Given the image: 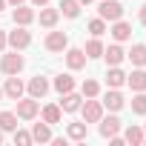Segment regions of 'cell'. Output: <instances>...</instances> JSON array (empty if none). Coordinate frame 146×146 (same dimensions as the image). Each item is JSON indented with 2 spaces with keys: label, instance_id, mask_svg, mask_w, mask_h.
<instances>
[{
  "label": "cell",
  "instance_id": "8992f818",
  "mask_svg": "<svg viewBox=\"0 0 146 146\" xmlns=\"http://www.w3.org/2000/svg\"><path fill=\"white\" fill-rule=\"evenodd\" d=\"M23 92H26V83H23L17 75H9V78H6V86H3V95H6L9 100H20Z\"/></svg>",
  "mask_w": 146,
  "mask_h": 146
},
{
  "label": "cell",
  "instance_id": "1f68e13d",
  "mask_svg": "<svg viewBox=\"0 0 146 146\" xmlns=\"http://www.w3.org/2000/svg\"><path fill=\"white\" fill-rule=\"evenodd\" d=\"M6 46H9V43H6V32H3V29H0V54H3V52H6Z\"/></svg>",
  "mask_w": 146,
  "mask_h": 146
},
{
  "label": "cell",
  "instance_id": "6da1fadb",
  "mask_svg": "<svg viewBox=\"0 0 146 146\" xmlns=\"http://www.w3.org/2000/svg\"><path fill=\"white\" fill-rule=\"evenodd\" d=\"M123 12H126V6L120 3V0H103V3L98 6V17H103V20H109V23L120 20Z\"/></svg>",
  "mask_w": 146,
  "mask_h": 146
},
{
  "label": "cell",
  "instance_id": "7a4b0ae2",
  "mask_svg": "<svg viewBox=\"0 0 146 146\" xmlns=\"http://www.w3.org/2000/svg\"><path fill=\"white\" fill-rule=\"evenodd\" d=\"M23 66H26V60H23L20 52H9V54L0 57V72H3V75H20Z\"/></svg>",
  "mask_w": 146,
  "mask_h": 146
},
{
  "label": "cell",
  "instance_id": "4dcf8cb0",
  "mask_svg": "<svg viewBox=\"0 0 146 146\" xmlns=\"http://www.w3.org/2000/svg\"><path fill=\"white\" fill-rule=\"evenodd\" d=\"M15 143H17V146H29V143H35V140H32V132L15 129Z\"/></svg>",
  "mask_w": 146,
  "mask_h": 146
},
{
  "label": "cell",
  "instance_id": "ffe728a7",
  "mask_svg": "<svg viewBox=\"0 0 146 146\" xmlns=\"http://www.w3.org/2000/svg\"><path fill=\"white\" fill-rule=\"evenodd\" d=\"M106 83H109V89H120V86L126 83V72H123L120 66H109V72H106Z\"/></svg>",
  "mask_w": 146,
  "mask_h": 146
},
{
  "label": "cell",
  "instance_id": "e0dca14e",
  "mask_svg": "<svg viewBox=\"0 0 146 146\" xmlns=\"http://www.w3.org/2000/svg\"><path fill=\"white\" fill-rule=\"evenodd\" d=\"M123 57H126V52L120 49V43H112L109 49H103V60H106V66H120Z\"/></svg>",
  "mask_w": 146,
  "mask_h": 146
},
{
  "label": "cell",
  "instance_id": "4316f807",
  "mask_svg": "<svg viewBox=\"0 0 146 146\" xmlns=\"http://www.w3.org/2000/svg\"><path fill=\"white\" fill-rule=\"evenodd\" d=\"M80 95H83V98H98V95H100V83H98L95 78H86V80L80 83Z\"/></svg>",
  "mask_w": 146,
  "mask_h": 146
},
{
  "label": "cell",
  "instance_id": "83f0119b",
  "mask_svg": "<svg viewBox=\"0 0 146 146\" xmlns=\"http://www.w3.org/2000/svg\"><path fill=\"white\" fill-rule=\"evenodd\" d=\"M0 129L3 132H15L17 129V115L15 112H0Z\"/></svg>",
  "mask_w": 146,
  "mask_h": 146
},
{
  "label": "cell",
  "instance_id": "836d02e7",
  "mask_svg": "<svg viewBox=\"0 0 146 146\" xmlns=\"http://www.w3.org/2000/svg\"><path fill=\"white\" fill-rule=\"evenodd\" d=\"M32 6H49V0H32Z\"/></svg>",
  "mask_w": 146,
  "mask_h": 146
},
{
  "label": "cell",
  "instance_id": "74e56055",
  "mask_svg": "<svg viewBox=\"0 0 146 146\" xmlns=\"http://www.w3.org/2000/svg\"><path fill=\"white\" fill-rule=\"evenodd\" d=\"M3 98H6V95H3V89H0V103H3Z\"/></svg>",
  "mask_w": 146,
  "mask_h": 146
},
{
  "label": "cell",
  "instance_id": "cb8c5ba5",
  "mask_svg": "<svg viewBox=\"0 0 146 146\" xmlns=\"http://www.w3.org/2000/svg\"><path fill=\"white\" fill-rule=\"evenodd\" d=\"M52 86H54V92H57V95H66V92L75 89V78H72V75H57Z\"/></svg>",
  "mask_w": 146,
  "mask_h": 146
},
{
  "label": "cell",
  "instance_id": "f1b7e54d",
  "mask_svg": "<svg viewBox=\"0 0 146 146\" xmlns=\"http://www.w3.org/2000/svg\"><path fill=\"white\" fill-rule=\"evenodd\" d=\"M132 112L135 115H146V92H135V98H132Z\"/></svg>",
  "mask_w": 146,
  "mask_h": 146
},
{
  "label": "cell",
  "instance_id": "d4e9b609",
  "mask_svg": "<svg viewBox=\"0 0 146 146\" xmlns=\"http://www.w3.org/2000/svg\"><path fill=\"white\" fill-rule=\"evenodd\" d=\"M60 15L63 17H72V20H75L78 15H80V3H78V0H60Z\"/></svg>",
  "mask_w": 146,
  "mask_h": 146
},
{
  "label": "cell",
  "instance_id": "ac0fdd59",
  "mask_svg": "<svg viewBox=\"0 0 146 146\" xmlns=\"http://www.w3.org/2000/svg\"><path fill=\"white\" fill-rule=\"evenodd\" d=\"M40 117H43L49 126H54V123H60V120H63V109H60L57 103H49V106H43V109H40Z\"/></svg>",
  "mask_w": 146,
  "mask_h": 146
},
{
  "label": "cell",
  "instance_id": "44dd1931",
  "mask_svg": "<svg viewBox=\"0 0 146 146\" xmlns=\"http://www.w3.org/2000/svg\"><path fill=\"white\" fill-rule=\"evenodd\" d=\"M32 140H37V143H49L52 140V126L43 120V123H35L32 126Z\"/></svg>",
  "mask_w": 146,
  "mask_h": 146
},
{
  "label": "cell",
  "instance_id": "e575fe53",
  "mask_svg": "<svg viewBox=\"0 0 146 146\" xmlns=\"http://www.w3.org/2000/svg\"><path fill=\"white\" fill-rule=\"evenodd\" d=\"M9 6H20V3H26V0H6Z\"/></svg>",
  "mask_w": 146,
  "mask_h": 146
},
{
  "label": "cell",
  "instance_id": "603a6c76",
  "mask_svg": "<svg viewBox=\"0 0 146 146\" xmlns=\"http://www.w3.org/2000/svg\"><path fill=\"white\" fill-rule=\"evenodd\" d=\"M66 135H69V140H86V135H89L86 120L83 123H66Z\"/></svg>",
  "mask_w": 146,
  "mask_h": 146
},
{
  "label": "cell",
  "instance_id": "7c38bea8",
  "mask_svg": "<svg viewBox=\"0 0 146 146\" xmlns=\"http://www.w3.org/2000/svg\"><path fill=\"white\" fill-rule=\"evenodd\" d=\"M86 52L83 49H66V66L72 69V72H78V69H83L86 66Z\"/></svg>",
  "mask_w": 146,
  "mask_h": 146
},
{
  "label": "cell",
  "instance_id": "5bb4252c",
  "mask_svg": "<svg viewBox=\"0 0 146 146\" xmlns=\"http://www.w3.org/2000/svg\"><path fill=\"white\" fill-rule=\"evenodd\" d=\"M126 83L132 86V92H146V69L143 66H135L132 75H126Z\"/></svg>",
  "mask_w": 146,
  "mask_h": 146
},
{
  "label": "cell",
  "instance_id": "9c48e42d",
  "mask_svg": "<svg viewBox=\"0 0 146 146\" xmlns=\"http://www.w3.org/2000/svg\"><path fill=\"white\" fill-rule=\"evenodd\" d=\"M26 92H29V98H46V92H49V80L46 78H40V75H35L29 83H26Z\"/></svg>",
  "mask_w": 146,
  "mask_h": 146
},
{
  "label": "cell",
  "instance_id": "d6a6232c",
  "mask_svg": "<svg viewBox=\"0 0 146 146\" xmlns=\"http://www.w3.org/2000/svg\"><path fill=\"white\" fill-rule=\"evenodd\" d=\"M140 23H143V26H146V3H143V6H140Z\"/></svg>",
  "mask_w": 146,
  "mask_h": 146
},
{
  "label": "cell",
  "instance_id": "2e32d148",
  "mask_svg": "<svg viewBox=\"0 0 146 146\" xmlns=\"http://www.w3.org/2000/svg\"><path fill=\"white\" fill-rule=\"evenodd\" d=\"M109 32H112V37H115L117 43H123V40H129V37H132V23H126V20L120 17V20H115V23H112V29H109Z\"/></svg>",
  "mask_w": 146,
  "mask_h": 146
},
{
  "label": "cell",
  "instance_id": "8d00e7d4",
  "mask_svg": "<svg viewBox=\"0 0 146 146\" xmlns=\"http://www.w3.org/2000/svg\"><path fill=\"white\" fill-rule=\"evenodd\" d=\"M78 3H80V6H89V3H92V0H78Z\"/></svg>",
  "mask_w": 146,
  "mask_h": 146
},
{
  "label": "cell",
  "instance_id": "4fadbf2b",
  "mask_svg": "<svg viewBox=\"0 0 146 146\" xmlns=\"http://www.w3.org/2000/svg\"><path fill=\"white\" fill-rule=\"evenodd\" d=\"M80 103H83V95H78L75 89H72V92H66V95H60V109L63 112H78L80 109Z\"/></svg>",
  "mask_w": 146,
  "mask_h": 146
},
{
  "label": "cell",
  "instance_id": "f546056e",
  "mask_svg": "<svg viewBox=\"0 0 146 146\" xmlns=\"http://www.w3.org/2000/svg\"><path fill=\"white\" fill-rule=\"evenodd\" d=\"M103 32H106V20H103V17H95V20H89V35H92V37H100Z\"/></svg>",
  "mask_w": 146,
  "mask_h": 146
},
{
  "label": "cell",
  "instance_id": "3957f363",
  "mask_svg": "<svg viewBox=\"0 0 146 146\" xmlns=\"http://www.w3.org/2000/svg\"><path fill=\"white\" fill-rule=\"evenodd\" d=\"M6 43L15 52H23L32 43V32H26V26H15V32H6Z\"/></svg>",
  "mask_w": 146,
  "mask_h": 146
},
{
  "label": "cell",
  "instance_id": "484cf974",
  "mask_svg": "<svg viewBox=\"0 0 146 146\" xmlns=\"http://www.w3.org/2000/svg\"><path fill=\"white\" fill-rule=\"evenodd\" d=\"M103 49H106V46L100 43V37H92V40L86 43V49H83V52H86V57H89V60H98V57H103Z\"/></svg>",
  "mask_w": 146,
  "mask_h": 146
},
{
  "label": "cell",
  "instance_id": "7402d4cb",
  "mask_svg": "<svg viewBox=\"0 0 146 146\" xmlns=\"http://www.w3.org/2000/svg\"><path fill=\"white\" fill-rule=\"evenodd\" d=\"M126 57L132 60V66H146V43H135L126 52Z\"/></svg>",
  "mask_w": 146,
  "mask_h": 146
},
{
  "label": "cell",
  "instance_id": "8fae6325",
  "mask_svg": "<svg viewBox=\"0 0 146 146\" xmlns=\"http://www.w3.org/2000/svg\"><path fill=\"white\" fill-rule=\"evenodd\" d=\"M100 126H98V132H100V137H112V135H117L120 129H123V123L115 117V115H109V117H100L98 120Z\"/></svg>",
  "mask_w": 146,
  "mask_h": 146
},
{
  "label": "cell",
  "instance_id": "52a82bcc",
  "mask_svg": "<svg viewBox=\"0 0 146 146\" xmlns=\"http://www.w3.org/2000/svg\"><path fill=\"white\" fill-rule=\"evenodd\" d=\"M43 46L49 52H66L69 49V37H66V32H49L46 40H43Z\"/></svg>",
  "mask_w": 146,
  "mask_h": 146
},
{
  "label": "cell",
  "instance_id": "30bf717a",
  "mask_svg": "<svg viewBox=\"0 0 146 146\" xmlns=\"http://www.w3.org/2000/svg\"><path fill=\"white\" fill-rule=\"evenodd\" d=\"M100 103H103V109H109V112H120V109L126 106V98H123L117 89H109V92L103 95V100H100Z\"/></svg>",
  "mask_w": 146,
  "mask_h": 146
},
{
  "label": "cell",
  "instance_id": "ba28073f",
  "mask_svg": "<svg viewBox=\"0 0 146 146\" xmlns=\"http://www.w3.org/2000/svg\"><path fill=\"white\" fill-rule=\"evenodd\" d=\"M12 17H15V26H29V23H35V9H29L26 3H20V6H15L12 9Z\"/></svg>",
  "mask_w": 146,
  "mask_h": 146
},
{
  "label": "cell",
  "instance_id": "ab89813d",
  "mask_svg": "<svg viewBox=\"0 0 146 146\" xmlns=\"http://www.w3.org/2000/svg\"><path fill=\"white\" fill-rule=\"evenodd\" d=\"M143 132H146V123H143Z\"/></svg>",
  "mask_w": 146,
  "mask_h": 146
},
{
  "label": "cell",
  "instance_id": "d6986e66",
  "mask_svg": "<svg viewBox=\"0 0 146 146\" xmlns=\"http://www.w3.org/2000/svg\"><path fill=\"white\" fill-rule=\"evenodd\" d=\"M123 140L132 143V146H143V143H146V132H143V126H126Z\"/></svg>",
  "mask_w": 146,
  "mask_h": 146
},
{
  "label": "cell",
  "instance_id": "277c9868",
  "mask_svg": "<svg viewBox=\"0 0 146 146\" xmlns=\"http://www.w3.org/2000/svg\"><path fill=\"white\" fill-rule=\"evenodd\" d=\"M80 115L86 123H98L103 117V103L95 100V98H86V103H80Z\"/></svg>",
  "mask_w": 146,
  "mask_h": 146
},
{
  "label": "cell",
  "instance_id": "d590c367",
  "mask_svg": "<svg viewBox=\"0 0 146 146\" xmlns=\"http://www.w3.org/2000/svg\"><path fill=\"white\" fill-rule=\"evenodd\" d=\"M6 6H9V3H6V0H0V12H3V9H6Z\"/></svg>",
  "mask_w": 146,
  "mask_h": 146
},
{
  "label": "cell",
  "instance_id": "5b68a950",
  "mask_svg": "<svg viewBox=\"0 0 146 146\" xmlns=\"http://www.w3.org/2000/svg\"><path fill=\"white\" fill-rule=\"evenodd\" d=\"M15 103H17V117H23V120H35L37 112H40L37 98H20V100H15Z\"/></svg>",
  "mask_w": 146,
  "mask_h": 146
},
{
  "label": "cell",
  "instance_id": "9a60e30c",
  "mask_svg": "<svg viewBox=\"0 0 146 146\" xmlns=\"http://www.w3.org/2000/svg\"><path fill=\"white\" fill-rule=\"evenodd\" d=\"M35 20H40V26H46V29H54V26H57V20H60V9L40 6V15H37Z\"/></svg>",
  "mask_w": 146,
  "mask_h": 146
},
{
  "label": "cell",
  "instance_id": "f35d334b",
  "mask_svg": "<svg viewBox=\"0 0 146 146\" xmlns=\"http://www.w3.org/2000/svg\"><path fill=\"white\" fill-rule=\"evenodd\" d=\"M0 143H3V129H0Z\"/></svg>",
  "mask_w": 146,
  "mask_h": 146
}]
</instances>
